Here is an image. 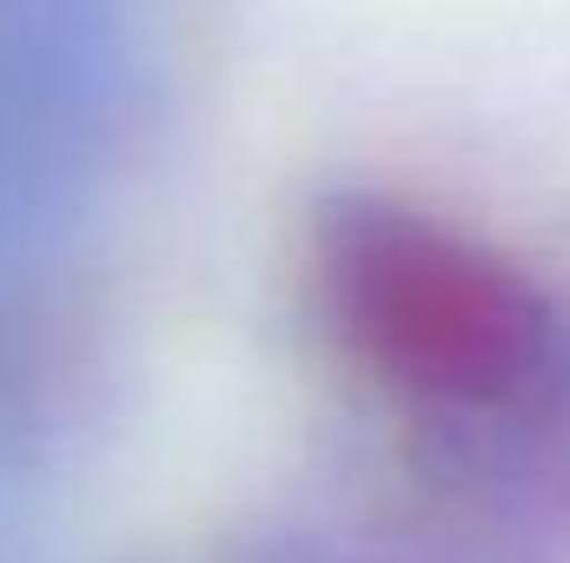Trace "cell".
<instances>
[{
    "mask_svg": "<svg viewBox=\"0 0 570 563\" xmlns=\"http://www.w3.org/2000/svg\"><path fill=\"white\" fill-rule=\"evenodd\" d=\"M318 312L338 352L385 392L425 405H498L544 352V305L471 233L352 199L318 226Z\"/></svg>",
    "mask_w": 570,
    "mask_h": 563,
    "instance_id": "obj_1",
    "label": "cell"
}]
</instances>
